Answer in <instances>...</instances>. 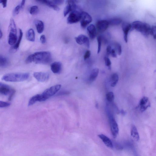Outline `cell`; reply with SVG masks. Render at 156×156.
I'll return each instance as SVG.
<instances>
[{
	"instance_id": "6da1fadb",
	"label": "cell",
	"mask_w": 156,
	"mask_h": 156,
	"mask_svg": "<svg viewBox=\"0 0 156 156\" xmlns=\"http://www.w3.org/2000/svg\"><path fill=\"white\" fill-rule=\"evenodd\" d=\"M51 53L48 51L39 52L30 55L25 61L26 63L34 62L36 64H47L51 62Z\"/></svg>"
},
{
	"instance_id": "7a4b0ae2",
	"label": "cell",
	"mask_w": 156,
	"mask_h": 156,
	"mask_svg": "<svg viewBox=\"0 0 156 156\" xmlns=\"http://www.w3.org/2000/svg\"><path fill=\"white\" fill-rule=\"evenodd\" d=\"M29 77V74L28 73H9L4 75L2 79L8 82H21L27 80Z\"/></svg>"
},
{
	"instance_id": "3957f363",
	"label": "cell",
	"mask_w": 156,
	"mask_h": 156,
	"mask_svg": "<svg viewBox=\"0 0 156 156\" xmlns=\"http://www.w3.org/2000/svg\"><path fill=\"white\" fill-rule=\"evenodd\" d=\"M132 30H135L140 33L145 37L150 34L151 27L148 24L139 21H136L131 24Z\"/></svg>"
},
{
	"instance_id": "277c9868",
	"label": "cell",
	"mask_w": 156,
	"mask_h": 156,
	"mask_svg": "<svg viewBox=\"0 0 156 156\" xmlns=\"http://www.w3.org/2000/svg\"><path fill=\"white\" fill-rule=\"evenodd\" d=\"M61 85H57L50 87L41 94V102L44 101L55 94L60 89Z\"/></svg>"
},
{
	"instance_id": "5b68a950",
	"label": "cell",
	"mask_w": 156,
	"mask_h": 156,
	"mask_svg": "<svg viewBox=\"0 0 156 156\" xmlns=\"http://www.w3.org/2000/svg\"><path fill=\"white\" fill-rule=\"evenodd\" d=\"M15 93V89L6 84L0 83V94L4 95H8V100L11 101Z\"/></svg>"
},
{
	"instance_id": "8992f818",
	"label": "cell",
	"mask_w": 156,
	"mask_h": 156,
	"mask_svg": "<svg viewBox=\"0 0 156 156\" xmlns=\"http://www.w3.org/2000/svg\"><path fill=\"white\" fill-rule=\"evenodd\" d=\"M81 12L79 7L71 12L67 18V23L70 24L75 23L80 21Z\"/></svg>"
},
{
	"instance_id": "52a82bcc",
	"label": "cell",
	"mask_w": 156,
	"mask_h": 156,
	"mask_svg": "<svg viewBox=\"0 0 156 156\" xmlns=\"http://www.w3.org/2000/svg\"><path fill=\"white\" fill-rule=\"evenodd\" d=\"M80 21L81 27L85 28L92 21V18L88 13L82 11Z\"/></svg>"
},
{
	"instance_id": "ba28073f",
	"label": "cell",
	"mask_w": 156,
	"mask_h": 156,
	"mask_svg": "<svg viewBox=\"0 0 156 156\" xmlns=\"http://www.w3.org/2000/svg\"><path fill=\"white\" fill-rule=\"evenodd\" d=\"M109 121L112 134L114 138L117 136L119 131V127L115 119L112 116H109Z\"/></svg>"
},
{
	"instance_id": "9c48e42d",
	"label": "cell",
	"mask_w": 156,
	"mask_h": 156,
	"mask_svg": "<svg viewBox=\"0 0 156 156\" xmlns=\"http://www.w3.org/2000/svg\"><path fill=\"white\" fill-rule=\"evenodd\" d=\"M151 106V103L149 99L147 97L144 96L141 99L139 104L140 111L143 112Z\"/></svg>"
},
{
	"instance_id": "30bf717a",
	"label": "cell",
	"mask_w": 156,
	"mask_h": 156,
	"mask_svg": "<svg viewBox=\"0 0 156 156\" xmlns=\"http://www.w3.org/2000/svg\"><path fill=\"white\" fill-rule=\"evenodd\" d=\"M67 2V4L63 12L64 17H66L69 13L79 7L76 5L75 1H68Z\"/></svg>"
},
{
	"instance_id": "8fae6325",
	"label": "cell",
	"mask_w": 156,
	"mask_h": 156,
	"mask_svg": "<svg viewBox=\"0 0 156 156\" xmlns=\"http://www.w3.org/2000/svg\"><path fill=\"white\" fill-rule=\"evenodd\" d=\"M109 26L108 21L103 20L97 21L96 24V29L99 32H103L106 30Z\"/></svg>"
},
{
	"instance_id": "7c38bea8",
	"label": "cell",
	"mask_w": 156,
	"mask_h": 156,
	"mask_svg": "<svg viewBox=\"0 0 156 156\" xmlns=\"http://www.w3.org/2000/svg\"><path fill=\"white\" fill-rule=\"evenodd\" d=\"M122 28L123 31L124 39L126 43L128 42V35L130 31H132L131 24L123 22L122 24Z\"/></svg>"
},
{
	"instance_id": "4fadbf2b",
	"label": "cell",
	"mask_w": 156,
	"mask_h": 156,
	"mask_svg": "<svg viewBox=\"0 0 156 156\" xmlns=\"http://www.w3.org/2000/svg\"><path fill=\"white\" fill-rule=\"evenodd\" d=\"M77 43L80 45H85L88 48L90 47V42L87 37L83 35H81L75 38Z\"/></svg>"
},
{
	"instance_id": "5bb4252c",
	"label": "cell",
	"mask_w": 156,
	"mask_h": 156,
	"mask_svg": "<svg viewBox=\"0 0 156 156\" xmlns=\"http://www.w3.org/2000/svg\"><path fill=\"white\" fill-rule=\"evenodd\" d=\"M33 76L38 81L42 82L47 81L49 77L48 73L42 72H35Z\"/></svg>"
},
{
	"instance_id": "9a60e30c",
	"label": "cell",
	"mask_w": 156,
	"mask_h": 156,
	"mask_svg": "<svg viewBox=\"0 0 156 156\" xmlns=\"http://www.w3.org/2000/svg\"><path fill=\"white\" fill-rule=\"evenodd\" d=\"M23 36V33L22 30L19 29V38L17 41L16 44L13 45L11 48L10 52L11 53H14L16 52L19 48L20 44L21 43Z\"/></svg>"
},
{
	"instance_id": "2e32d148",
	"label": "cell",
	"mask_w": 156,
	"mask_h": 156,
	"mask_svg": "<svg viewBox=\"0 0 156 156\" xmlns=\"http://www.w3.org/2000/svg\"><path fill=\"white\" fill-rule=\"evenodd\" d=\"M98 136L107 147L110 148H112L113 147L112 142L108 137L103 134L99 135Z\"/></svg>"
},
{
	"instance_id": "e0dca14e",
	"label": "cell",
	"mask_w": 156,
	"mask_h": 156,
	"mask_svg": "<svg viewBox=\"0 0 156 156\" xmlns=\"http://www.w3.org/2000/svg\"><path fill=\"white\" fill-rule=\"evenodd\" d=\"M87 30L90 38L91 39H94L97 33V29L95 26L91 24L87 27Z\"/></svg>"
},
{
	"instance_id": "ac0fdd59",
	"label": "cell",
	"mask_w": 156,
	"mask_h": 156,
	"mask_svg": "<svg viewBox=\"0 0 156 156\" xmlns=\"http://www.w3.org/2000/svg\"><path fill=\"white\" fill-rule=\"evenodd\" d=\"M62 66V64L61 62H55L51 64V69L53 73L58 74L61 71Z\"/></svg>"
},
{
	"instance_id": "d6986e66",
	"label": "cell",
	"mask_w": 156,
	"mask_h": 156,
	"mask_svg": "<svg viewBox=\"0 0 156 156\" xmlns=\"http://www.w3.org/2000/svg\"><path fill=\"white\" fill-rule=\"evenodd\" d=\"M36 1L46 5H47L50 8H52L55 11H58L60 9L58 6L54 3L53 1H47V0L40 1V0H39V1Z\"/></svg>"
},
{
	"instance_id": "ffe728a7",
	"label": "cell",
	"mask_w": 156,
	"mask_h": 156,
	"mask_svg": "<svg viewBox=\"0 0 156 156\" xmlns=\"http://www.w3.org/2000/svg\"><path fill=\"white\" fill-rule=\"evenodd\" d=\"M131 133L132 138L136 141H138L140 139V136L138 131L136 127L134 125L132 126L131 128Z\"/></svg>"
},
{
	"instance_id": "44dd1931",
	"label": "cell",
	"mask_w": 156,
	"mask_h": 156,
	"mask_svg": "<svg viewBox=\"0 0 156 156\" xmlns=\"http://www.w3.org/2000/svg\"><path fill=\"white\" fill-rule=\"evenodd\" d=\"M17 34L9 33L8 43L11 45H13L16 44L17 41Z\"/></svg>"
},
{
	"instance_id": "7402d4cb",
	"label": "cell",
	"mask_w": 156,
	"mask_h": 156,
	"mask_svg": "<svg viewBox=\"0 0 156 156\" xmlns=\"http://www.w3.org/2000/svg\"><path fill=\"white\" fill-rule=\"evenodd\" d=\"M35 23L38 33L39 34L43 33L44 29L43 22L40 20H36Z\"/></svg>"
},
{
	"instance_id": "603a6c76",
	"label": "cell",
	"mask_w": 156,
	"mask_h": 156,
	"mask_svg": "<svg viewBox=\"0 0 156 156\" xmlns=\"http://www.w3.org/2000/svg\"><path fill=\"white\" fill-rule=\"evenodd\" d=\"M26 37L27 40L31 42H34L35 39V33L33 29H30L27 31Z\"/></svg>"
},
{
	"instance_id": "cb8c5ba5",
	"label": "cell",
	"mask_w": 156,
	"mask_h": 156,
	"mask_svg": "<svg viewBox=\"0 0 156 156\" xmlns=\"http://www.w3.org/2000/svg\"><path fill=\"white\" fill-rule=\"evenodd\" d=\"M99 72V69L97 68H95L92 71L89 78L90 82H93L95 80L98 76Z\"/></svg>"
},
{
	"instance_id": "d4e9b609",
	"label": "cell",
	"mask_w": 156,
	"mask_h": 156,
	"mask_svg": "<svg viewBox=\"0 0 156 156\" xmlns=\"http://www.w3.org/2000/svg\"><path fill=\"white\" fill-rule=\"evenodd\" d=\"M13 33L17 34V31L15 23L13 18H11L9 27V33Z\"/></svg>"
},
{
	"instance_id": "484cf974",
	"label": "cell",
	"mask_w": 156,
	"mask_h": 156,
	"mask_svg": "<svg viewBox=\"0 0 156 156\" xmlns=\"http://www.w3.org/2000/svg\"><path fill=\"white\" fill-rule=\"evenodd\" d=\"M41 94L36 95L32 97L29 100L28 106H31L38 101L41 102Z\"/></svg>"
},
{
	"instance_id": "4316f807",
	"label": "cell",
	"mask_w": 156,
	"mask_h": 156,
	"mask_svg": "<svg viewBox=\"0 0 156 156\" xmlns=\"http://www.w3.org/2000/svg\"><path fill=\"white\" fill-rule=\"evenodd\" d=\"M108 21L109 25L112 26L118 25L122 22V20L120 18H112Z\"/></svg>"
},
{
	"instance_id": "83f0119b",
	"label": "cell",
	"mask_w": 156,
	"mask_h": 156,
	"mask_svg": "<svg viewBox=\"0 0 156 156\" xmlns=\"http://www.w3.org/2000/svg\"><path fill=\"white\" fill-rule=\"evenodd\" d=\"M119 79L118 75L117 73H114L112 75L111 79V87H114L116 86L119 81Z\"/></svg>"
},
{
	"instance_id": "f1b7e54d",
	"label": "cell",
	"mask_w": 156,
	"mask_h": 156,
	"mask_svg": "<svg viewBox=\"0 0 156 156\" xmlns=\"http://www.w3.org/2000/svg\"><path fill=\"white\" fill-rule=\"evenodd\" d=\"M8 63L7 58L2 55H0V67L6 66Z\"/></svg>"
},
{
	"instance_id": "f546056e",
	"label": "cell",
	"mask_w": 156,
	"mask_h": 156,
	"mask_svg": "<svg viewBox=\"0 0 156 156\" xmlns=\"http://www.w3.org/2000/svg\"><path fill=\"white\" fill-rule=\"evenodd\" d=\"M106 99L109 102L111 103L113 101L114 99V94L112 92H109L106 95Z\"/></svg>"
},
{
	"instance_id": "4dcf8cb0",
	"label": "cell",
	"mask_w": 156,
	"mask_h": 156,
	"mask_svg": "<svg viewBox=\"0 0 156 156\" xmlns=\"http://www.w3.org/2000/svg\"><path fill=\"white\" fill-rule=\"evenodd\" d=\"M39 9L37 6H34L32 7L30 9V13L32 15H36L39 12Z\"/></svg>"
},
{
	"instance_id": "1f68e13d",
	"label": "cell",
	"mask_w": 156,
	"mask_h": 156,
	"mask_svg": "<svg viewBox=\"0 0 156 156\" xmlns=\"http://www.w3.org/2000/svg\"><path fill=\"white\" fill-rule=\"evenodd\" d=\"M97 42L98 43V49L97 53L99 54L100 52L101 48L102 42V37L101 36H98L97 38Z\"/></svg>"
},
{
	"instance_id": "d6a6232c",
	"label": "cell",
	"mask_w": 156,
	"mask_h": 156,
	"mask_svg": "<svg viewBox=\"0 0 156 156\" xmlns=\"http://www.w3.org/2000/svg\"><path fill=\"white\" fill-rule=\"evenodd\" d=\"M116 49L119 55L120 56L122 53V47L121 46L120 44L118 43H115Z\"/></svg>"
},
{
	"instance_id": "836d02e7",
	"label": "cell",
	"mask_w": 156,
	"mask_h": 156,
	"mask_svg": "<svg viewBox=\"0 0 156 156\" xmlns=\"http://www.w3.org/2000/svg\"><path fill=\"white\" fill-rule=\"evenodd\" d=\"M105 65L108 67L109 70L111 69V62L108 57H105L104 58Z\"/></svg>"
},
{
	"instance_id": "e575fe53",
	"label": "cell",
	"mask_w": 156,
	"mask_h": 156,
	"mask_svg": "<svg viewBox=\"0 0 156 156\" xmlns=\"http://www.w3.org/2000/svg\"><path fill=\"white\" fill-rule=\"evenodd\" d=\"M150 34L152 35L154 39H155L156 37L155 26L153 25L151 27Z\"/></svg>"
},
{
	"instance_id": "d590c367",
	"label": "cell",
	"mask_w": 156,
	"mask_h": 156,
	"mask_svg": "<svg viewBox=\"0 0 156 156\" xmlns=\"http://www.w3.org/2000/svg\"><path fill=\"white\" fill-rule=\"evenodd\" d=\"M20 9L21 7L19 5H18L15 7L13 12V16H16L19 14Z\"/></svg>"
},
{
	"instance_id": "8d00e7d4",
	"label": "cell",
	"mask_w": 156,
	"mask_h": 156,
	"mask_svg": "<svg viewBox=\"0 0 156 156\" xmlns=\"http://www.w3.org/2000/svg\"><path fill=\"white\" fill-rule=\"evenodd\" d=\"M10 105V103L0 101V108L7 107Z\"/></svg>"
},
{
	"instance_id": "74e56055",
	"label": "cell",
	"mask_w": 156,
	"mask_h": 156,
	"mask_svg": "<svg viewBox=\"0 0 156 156\" xmlns=\"http://www.w3.org/2000/svg\"><path fill=\"white\" fill-rule=\"evenodd\" d=\"M91 53L90 50H87L85 53L84 56V59L85 60H86L89 59L91 56Z\"/></svg>"
},
{
	"instance_id": "f35d334b",
	"label": "cell",
	"mask_w": 156,
	"mask_h": 156,
	"mask_svg": "<svg viewBox=\"0 0 156 156\" xmlns=\"http://www.w3.org/2000/svg\"><path fill=\"white\" fill-rule=\"evenodd\" d=\"M40 41L41 43L42 44H44L45 43L46 41L45 36L44 35H41L40 37Z\"/></svg>"
},
{
	"instance_id": "ab89813d",
	"label": "cell",
	"mask_w": 156,
	"mask_h": 156,
	"mask_svg": "<svg viewBox=\"0 0 156 156\" xmlns=\"http://www.w3.org/2000/svg\"><path fill=\"white\" fill-rule=\"evenodd\" d=\"M112 49L111 46L109 45L106 49V53L107 56L111 55Z\"/></svg>"
},
{
	"instance_id": "60d3db41",
	"label": "cell",
	"mask_w": 156,
	"mask_h": 156,
	"mask_svg": "<svg viewBox=\"0 0 156 156\" xmlns=\"http://www.w3.org/2000/svg\"><path fill=\"white\" fill-rule=\"evenodd\" d=\"M0 3L2 5L4 8H6L7 7V1L6 0H0Z\"/></svg>"
},
{
	"instance_id": "b9f144b4",
	"label": "cell",
	"mask_w": 156,
	"mask_h": 156,
	"mask_svg": "<svg viewBox=\"0 0 156 156\" xmlns=\"http://www.w3.org/2000/svg\"><path fill=\"white\" fill-rule=\"evenodd\" d=\"M53 1L54 3L57 6L62 4L64 2L63 1H60V0H59H59H55V1Z\"/></svg>"
},
{
	"instance_id": "7bdbcfd3",
	"label": "cell",
	"mask_w": 156,
	"mask_h": 156,
	"mask_svg": "<svg viewBox=\"0 0 156 156\" xmlns=\"http://www.w3.org/2000/svg\"><path fill=\"white\" fill-rule=\"evenodd\" d=\"M111 55L112 57L113 58H116L117 57V55L115 50L114 49H112Z\"/></svg>"
},
{
	"instance_id": "ee69618b",
	"label": "cell",
	"mask_w": 156,
	"mask_h": 156,
	"mask_svg": "<svg viewBox=\"0 0 156 156\" xmlns=\"http://www.w3.org/2000/svg\"><path fill=\"white\" fill-rule=\"evenodd\" d=\"M25 1H22L21 3V5L20 6L21 9H23L25 6Z\"/></svg>"
},
{
	"instance_id": "f6af8a7d",
	"label": "cell",
	"mask_w": 156,
	"mask_h": 156,
	"mask_svg": "<svg viewBox=\"0 0 156 156\" xmlns=\"http://www.w3.org/2000/svg\"><path fill=\"white\" fill-rule=\"evenodd\" d=\"M3 33L1 29H0V39H1L3 37Z\"/></svg>"
},
{
	"instance_id": "bcb514c9",
	"label": "cell",
	"mask_w": 156,
	"mask_h": 156,
	"mask_svg": "<svg viewBox=\"0 0 156 156\" xmlns=\"http://www.w3.org/2000/svg\"><path fill=\"white\" fill-rule=\"evenodd\" d=\"M121 113L123 115V114L125 115V112L123 110H121Z\"/></svg>"
}]
</instances>
